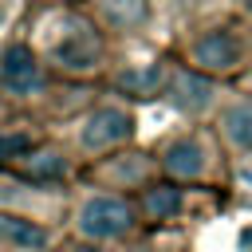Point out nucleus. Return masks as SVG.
Segmentation results:
<instances>
[{
    "mask_svg": "<svg viewBox=\"0 0 252 252\" xmlns=\"http://www.w3.org/2000/svg\"><path fill=\"white\" fill-rule=\"evenodd\" d=\"M63 35L51 39V63L67 75H87V71H98L102 63V35L94 32L91 20L83 16H63Z\"/></svg>",
    "mask_w": 252,
    "mask_h": 252,
    "instance_id": "1",
    "label": "nucleus"
},
{
    "mask_svg": "<svg viewBox=\"0 0 252 252\" xmlns=\"http://www.w3.org/2000/svg\"><path fill=\"white\" fill-rule=\"evenodd\" d=\"M189 59H193V71L201 75H228L244 63V35L236 24H217L209 32H201L189 47Z\"/></svg>",
    "mask_w": 252,
    "mask_h": 252,
    "instance_id": "2",
    "label": "nucleus"
},
{
    "mask_svg": "<svg viewBox=\"0 0 252 252\" xmlns=\"http://www.w3.org/2000/svg\"><path fill=\"white\" fill-rule=\"evenodd\" d=\"M138 213L126 197H91L83 209H79V232L87 240H118L134 228Z\"/></svg>",
    "mask_w": 252,
    "mask_h": 252,
    "instance_id": "3",
    "label": "nucleus"
},
{
    "mask_svg": "<svg viewBox=\"0 0 252 252\" xmlns=\"http://www.w3.org/2000/svg\"><path fill=\"white\" fill-rule=\"evenodd\" d=\"M130 134H134V118H130V110H122V106H94L87 118H83V150H91V154H102V150H110V146H122V142H130Z\"/></svg>",
    "mask_w": 252,
    "mask_h": 252,
    "instance_id": "4",
    "label": "nucleus"
},
{
    "mask_svg": "<svg viewBox=\"0 0 252 252\" xmlns=\"http://www.w3.org/2000/svg\"><path fill=\"white\" fill-rule=\"evenodd\" d=\"M39 87H43V67H39V59H35V51H32L28 43L4 47V51H0V91L24 98V94H32V91H39Z\"/></svg>",
    "mask_w": 252,
    "mask_h": 252,
    "instance_id": "5",
    "label": "nucleus"
},
{
    "mask_svg": "<svg viewBox=\"0 0 252 252\" xmlns=\"http://www.w3.org/2000/svg\"><path fill=\"white\" fill-rule=\"evenodd\" d=\"M209 169V150L197 134H185V138H173L165 150H161V173L173 177V181H201Z\"/></svg>",
    "mask_w": 252,
    "mask_h": 252,
    "instance_id": "6",
    "label": "nucleus"
},
{
    "mask_svg": "<svg viewBox=\"0 0 252 252\" xmlns=\"http://www.w3.org/2000/svg\"><path fill=\"white\" fill-rule=\"evenodd\" d=\"M217 94V83L193 67H173L169 75V87H165V98L181 110V114H201Z\"/></svg>",
    "mask_w": 252,
    "mask_h": 252,
    "instance_id": "7",
    "label": "nucleus"
},
{
    "mask_svg": "<svg viewBox=\"0 0 252 252\" xmlns=\"http://www.w3.org/2000/svg\"><path fill=\"white\" fill-rule=\"evenodd\" d=\"M169 75H173V67H165V59H154L146 67H126L114 83H118V91H126L134 98H154V94H165Z\"/></svg>",
    "mask_w": 252,
    "mask_h": 252,
    "instance_id": "8",
    "label": "nucleus"
},
{
    "mask_svg": "<svg viewBox=\"0 0 252 252\" xmlns=\"http://www.w3.org/2000/svg\"><path fill=\"white\" fill-rule=\"evenodd\" d=\"M220 138L232 150H252V98H240V102L224 106V114H220Z\"/></svg>",
    "mask_w": 252,
    "mask_h": 252,
    "instance_id": "9",
    "label": "nucleus"
},
{
    "mask_svg": "<svg viewBox=\"0 0 252 252\" xmlns=\"http://www.w3.org/2000/svg\"><path fill=\"white\" fill-rule=\"evenodd\" d=\"M98 12L110 28L118 32H134L150 20V0H98Z\"/></svg>",
    "mask_w": 252,
    "mask_h": 252,
    "instance_id": "10",
    "label": "nucleus"
},
{
    "mask_svg": "<svg viewBox=\"0 0 252 252\" xmlns=\"http://www.w3.org/2000/svg\"><path fill=\"white\" fill-rule=\"evenodd\" d=\"M177 209H181V189L169 185V181L165 185H150L142 193V217L146 220H173Z\"/></svg>",
    "mask_w": 252,
    "mask_h": 252,
    "instance_id": "11",
    "label": "nucleus"
},
{
    "mask_svg": "<svg viewBox=\"0 0 252 252\" xmlns=\"http://www.w3.org/2000/svg\"><path fill=\"white\" fill-rule=\"evenodd\" d=\"M0 236L16 248H43L47 244V232L35 220H24V217H0Z\"/></svg>",
    "mask_w": 252,
    "mask_h": 252,
    "instance_id": "12",
    "label": "nucleus"
},
{
    "mask_svg": "<svg viewBox=\"0 0 252 252\" xmlns=\"http://www.w3.org/2000/svg\"><path fill=\"white\" fill-rule=\"evenodd\" d=\"M67 173V161H63V154L59 150H32L28 154V177L32 181H55V177H63Z\"/></svg>",
    "mask_w": 252,
    "mask_h": 252,
    "instance_id": "13",
    "label": "nucleus"
},
{
    "mask_svg": "<svg viewBox=\"0 0 252 252\" xmlns=\"http://www.w3.org/2000/svg\"><path fill=\"white\" fill-rule=\"evenodd\" d=\"M35 134H28V130H8V134H0V161H16V158H28L32 150H35Z\"/></svg>",
    "mask_w": 252,
    "mask_h": 252,
    "instance_id": "14",
    "label": "nucleus"
},
{
    "mask_svg": "<svg viewBox=\"0 0 252 252\" xmlns=\"http://www.w3.org/2000/svg\"><path fill=\"white\" fill-rule=\"evenodd\" d=\"M165 4H169V8H193L197 0H165Z\"/></svg>",
    "mask_w": 252,
    "mask_h": 252,
    "instance_id": "15",
    "label": "nucleus"
},
{
    "mask_svg": "<svg viewBox=\"0 0 252 252\" xmlns=\"http://www.w3.org/2000/svg\"><path fill=\"white\" fill-rule=\"evenodd\" d=\"M75 252H106V248H98V244H79Z\"/></svg>",
    "mask_w": 252,
    "mask_h": 252,
    "instance_id": "16",
    "label": "nucleus"
},
{
    "mask_svg": "<svg viewBox=\"0 0 252 252\" xmlns=\"http://www.w3.org/2000/svg\"><path fill=\"white\" fill-rule=\"evenodd\" d=\"M244 8H248V12H252V0H244Z\"/></svg>",
    "mask_w": 252,
    "mask_h": 252,
    "instance_id": "17",
    "label": "nucleus"
}]
</instances>
